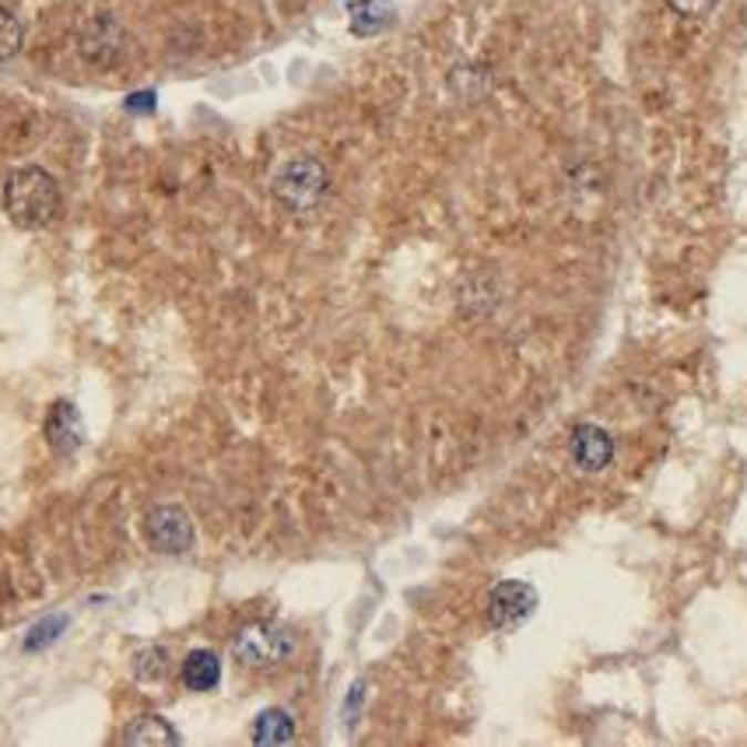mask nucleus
<instances>
[{
  "mask_svg": "<svg viewBox=\"0 0 747 747\" xmlns=\"http://www.w3.org/2000/svg\"><path fill=\"white\" fill-rule=\"evenodd\" d=\"M295 653V635L292 629L274 625V621H257V625H246L236 639H232V656L236 663L249 671H271L281 667V663Z\"/></svg>",
  "mask_w": 747,
  "mask_h": 747,
  "instance_id": "7ed1b4c3",
  "label": "nucleus"
},
{
  "mask_svg": "<svg viewBox=\"0 0 747 747\" xmlns=\"http://www.w3.org/2000/svg\"><path fill=\"white\" fill-rule=\"evenodd\" d=\"M127 110H131V113H152V110H155V92L131 95V98H127Z\"/></svg>",
  "mask_w": 747,
  "mask_h": 747,
  "instance_id": "f3484780",
  "label": "nucleus"
},
{
  "mask_svg": "<svg viewBox=\"0 0 747 747\" xmlns=\"http://www.w3.org/2000/svg\"><path fill=\"white\" fill-rule=\"evenodd\" d=\"M165 667H169V653H165L162 646H148L134 656V677L137 681H158L165 674Z\"/></svg>",
  "mask_w": 747,
  "mask_h": 747,
  "instance_id": "ddd939ff",
  "label": "nucleus"
},
{
  "mask_svg": "<svg viewBox=\"0 0 747 747\" xmlns=\"http://www.w3.org/2000/svg\"><path fill=\"white\" fill-rule=\"evenodd\" d=\"M221 681V663L211 650H194L183 660V684L190 692H215Z\"/></svg>",
  "mask_w": 747,
  "mask_h": 747,
  "instance_id": "9d476101",
  "label": "nucleus"
},
{
  "mask_svg": "<svg viewBox=\"0 0 747 747\" xmlns=\"http://www.w3.org/2000/svg\"><path fill=\"white\" fill-rule=\"evenodd\" d=\"M347 14H351V32L365 39V35L386 32L397 22V4H393V0H355V4L347 8Z\"/></svg>",
  "mask_w": 747,
  "mask_h": 747,
  "instance_id": "6e6552de",
  "label": "nucleus"
},
{
  "mask_svg": "<svg viewBox=\"0 0 747 747\" xmlns=\"http://www.w3.org/2000/svg\"><path fill=\"white\" fill-rule=\"evenodd\" d=\"M295 740V723L284 709H263L253 723V744H292Z\"/></svg>",
  "mask_w": 747,
  "mask_h": 747,
  "instance_id": "f8f14e48",
  "label": "nucleus"
},
{
  "mask_svg": "<svg viewBox=\"0 0 747 747\" xmlns=\"http://www.w3.org/2000/svg\"><path fill=\"white\" fill-rule=\"evenodd\" d=\"M572 464L583 474H600L614 464V439L600 425H575L569 439Z\"/></svg>",
  "mask_w": 747,
  "mask_h": 747,
  "instance_id": "423d86ee",
  "label": "nucleus"
},
{
  "mask_svg": "<svg viewBox=\"0 0 747 747\" xmlns=\"http://www.w3.org/2000/svg\"><path fill=\"white\" fill-rule=\"evenodd\" d=\"M667 4H671L681 18H705L709 11H716L719 0H667Z\"/></svg>",
  "mask_w": 747,
  "mask_h": 747,
  "instance_id": "dca6fc26",
  "label": "nucleus"
},
{
  "mask_svg": "<svg viewBox=\"0 0 747 747\" xmlns=\"http://www.w3.org/2000/svg\"><path fill=\"white\" fill-rule=\"evenodd\" d=\"M123 744L131 747H169V744H179V734L169 726V719L162 716H137L127 734H123Z\"/></svg>",
  "mask_w": 747,
  "mask_h": 747,
  "instance_id": "9b49d317",
  "label": "nucleus"
},
{
  "mask_svg": "<svg viewBox=\"0 0 747 747\" xmlns=\"http://www.w3.org/2000/svg\"><path fill=\"white\" fill-rule=\"evenodd\" d=\"M326 186H330V176L323 169V162L302 155V158H292L281 165L274 173L271 190L281 207L302 215V211H313V207L326 197Z\"/></svg>",
  "mask_w": 747,
  "mask_h": 747,
  "instance_id": "f03ea898",
  "label": "nucleus"
},
{
  "mask_svg": "<svg viewBox=\"0 0 747 747\" xmlns=\"http://www.w3.org/2000/svg\"><path fill=\"white\" fill-rule=\"evenodd\" d=\"M4 211L18 228H46L60 215L56 179L39 165L11 169L4 179Z\"/></svg>",
  "mask_w": 747,
  "mask_h": 747,
  "instance_id": "f257e3e1",
  "label": "nucleus"
},
{
  "mask_svg": "<svg viewBox=\"0 0 747 747\" xmlns=\"http://www.w3.org/2000/svg\"><path fill=\"white\" fill-rule=\"evenodd\" d=\"M18 50H22V22L0 8V60H11Z\"/></svg>",
  "mask_w": 747,
  "mask_h": 747,
  "instance_id": "4468645a",
  "label": "nucleus"
},
{
  "mask_svg": "<svg viewBox=\"0 0 747 747\" xmlns=\"http://www.w3.org/2000/svg\"><path fill=\"white\" fill-rule=\"evenodd\" d=\"M537 611V590L523 579H502L488 593V625L495 632H512L527 625Z\"/></svg>",
  "mask_w": 747,
  "mask_h": 747,
  "instance_id": "20e7f679",
  "label": "nucleus"
},
{
  "mask_svg": "<svg viewBox=\"0 0 747 747\" xmlns=\"http://www.w3.org/2000/svg\"><path fill=\"white\" fill-rule=\"evenodd\" d=\"M68 629V618H46V621H39L35 629H29V635H25V650L29 653H39V650H46L50 642Z\"/></svg>",
  "mask_w": 747,
  "mask_h": 747,
  "instance_id": "2eb2a0df",
  "label": "nucleus"
},
{
  "mask_svg": "<svg viewBox=\"0 0 747 747\" xmlns=\"http://www.w3.org/2000/svg\"><path fill=\"white\" fill-rule=\"evenodd\" d=\"M46 443L56 453H74L85 443V428H81V414L71 401H56L46 414Z\"/></svg>",
  "mask_w": 747,
  "mask_h": 747,
  "instance_id": "0eeeda50",
  "label": "nucleus"
},
{
  "mask_svg": "<svg viewBox=\"0 0 747 747\" xmlns=\"http://www.w3.org/2000/svg\"><path fill=\"white\" fill-rule=\"evenodd\" d=\"M120 50V25L113 18H95V22L81 32V56H89L92 64H110Z\"/></svg>",
  "mask_w": 747,
  "mask_h": 747,
  "instance_id": "1a4fd4ad",
  "label": "nucleus"
},
{
  "mask_svg": "<svg viewBox=\"0 0 747 747\" xmlns=\"http://www.w3.org/2000/svg\"><path fill=\"white\" fill-rule=\"evenodd\" d=\"M144 533H148V544L162 554H186L194 551L197 541L194 520L179 506H155L144 516Z\"/></svg>",
  "mask_w": 747,
  "mask_h": 747,
  "instance_id": "39448f33",
  "label": "nucleus"
}]
</instances>
